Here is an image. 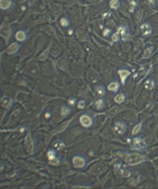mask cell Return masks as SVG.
Returning a JSON list of instances; mask_svg holds the SVG:
<instances>
[{"mask_svg":"<svg viewBox=\"0 0 158 189\" xmlns=\"http://www.w3.org/2000/svg\"><path fill=\"white\" fill-rule=\"evenodd\" d=\"M146 160V156L143 155L137 154V153H132V154H128L124 157V161L130 166L137 165L140 162H142Z\"/></svg>","mask_w":158,"mask_h":189,"instance_id":"1","label":"cell"},{"mask_svg":"<svg viewBox=\"0 0 158 189\" xmlns=\"http://www.w3.org/2000/svg\"><path fill=\"white\" fill-rule=\"evenodd\" d=\"M127 130V125L124 121L122 120H118L114 123L113 124V131L115 134H117L118 135H122L126 132Z\"/></svg>","mask_w":158,"mask_h":189,"instance_id":"2","label":"cell"},{"mask_svg":"<svg viewBox=\"0 0 158 189\" xmlns=\"http://www.w3.org/2000/svg\"><path fill=\"white\" fill-rule=\"evenodd\" d=\"M131 147L132 149L137 150H142L146 147V144L143 139H141L140 137H136L134 138L131 143Z\"/></svg>","mask_w":158,"mask_h":189,"instance_id":"3","label":"cell"},{"mask_svg":"<svg viewBox=\"0 0 158 189\" xmlns=\"http://www.w3.org/2000/svg\"><path fill=\"white\" fill-rule=\"evenodd\" d=\"M79 121L81 123V124L85 128L91 127L93 123V118L90 115H88V114H82V115H81V117H80V119H79Z\"/></svg>","mask_w":158,"mask_h":189,"instance_id":"4","label":"cell"},{"mask_svg":"<svg viewBox=\"0 0 158 189\" xmlns=\"http://www.w3.org/2000/svg\"><path fill=\"white\" fill-rule=\"evenodd\" d=\"M73 163L75 167L82 168L86 165V159L82 155H75L73 159Z\"/></svg>","mask_w":158,"mask_h":189,"instance_id":"5","label":"cell"},{"mask_svg":"<svg viewBox=\"0 0 158 189\" xmlns=\"http://www.w3.org/2000/svg\"><path fill=\"white\" fill-rule=\"evenodd\" d=\"M24 146H25L26 150L28 153H33L34 151V141L31 138V135H27L25 137V139H24Z\"/></svg>","mask_w":158,"mask_h":189,"instance_id":"6","label":"cell"},{"mask_svg":"<svg viewBox=\"0 0 158 189\" xmlns=\"http://www.w3.org/2000/svg\"><path fill=\"white\" fill-rule=\"evenodd\" d=\"M118 73H119V75H120V77L121 79L122 83L124 84L125 83L127 77L130 76V72L128 70H126V69H120V70H119Z\"/></svg>","mask_w":158,"mask_h":189,"instance_id":"7","label":"cell"},{"mask_svg":"<svg viewBox=\"0 0 158 189\" xmlns=\"http://www.w3.org/2000/svg\"><path fill=\"white\" fill-rule=\"evenodd\" d=\"M20 47V45H19L18 43H12L11 45L7 48L6 52L8 55H13L15 53H16L18 51V50Z\"/></svg>","mask_w":158,"mask_h":189,"instance_id":"8","label":"cell"},{"mask_svg":"<svg viewBox=\"0 0 158 189\" xmlns=\"http://www.w3.org/2000/svg\"><path fill=\"white\" fill-rule=\"evenodd\" d=\"M12 103H13L12 98H10L9 97H8V96H4L1 99V104L5 108H9L11 105H12Z\"/></svg>","mask_w":158,"mask_h":189,"instance_id":"9","label":"cell"},{"mask_svg":"<svg viewBox=\"0 0 158 189\" xmlns=\"http://www.w3.org/2000/svg\"><path fill=\"white\" fill-rule=\"evenodd\" d=\"M12 4V0H0V8L3 10H7L10 9Z\"/></svg>","mask_w":158,"mask_h":189,"instance_id":"10","label":"cell"},{"mask_svg":"<svg viewBox=\"0 0 158 189\" xmlns=\"http://www.w3.org/2000/svg\"><path fill=\"white\" fill-rule=\"evenodd\" d=\"M26 38H27L26 33L24 30H19L15 34V39L19 42H24L26 40Z\"/></svg>","mask_w":158,"mask_h":189,"instance_id":"11","label":"cell"},{"mask_svg":"<svg viewBox=\"0 0 158 189\" xmlns=\"http://www.w3.org/2000/svg\"><path fill=\"white\" fill-rule=\"evenodd\" d=\"M140 33L142 35H148L151 33V26L148 24H144L140 26Z\"/></svg>","mask_w":158,"mask_h":189,"instance_id":"12","label":"cell"},{"mask_svg":"<svg viewBox=\"0 0 158 189\" xmlns=\"http://www.w3.org/2000/svg\"><path fill=\"white\" fill-rule=\"evenodd\" d=\"M120 85L119 83V82H112V83H110L109 85H108V90H109V91L111 92H117L119 91V89H120Z\"/></svg>","mask_w":158,"mask_h":189,"instance_id":"13","label":"cell"},{"mask_svg":"<svg viewBox=\"0 0 158 189\" xmlns=\"http://www.w3.org/2000/svg\"><path fill=\"white\" fill-rule=\"evenodd\" d=\"M57 63H58V66L60 67L61 69H62V70H64V71H66V69H67V66H68V64H67V61H66V59H64V58H61V59L58 60Z\"/></svg>","mask_w":158,"mask_h":189,"instance_id":"14","label":"cell"},{"mask_svg":"<svg viewBox=\"0 0 158 189\" xmlns=\"http://www.w3.org/2000/svg\"><path fill=\"white\" fill-rule=\"evenodd\" d=\"M124 100H125V96L123 93H120V94H117L114 97V101L115 103H117L118 104H120V103H124Z\"/></svg>","mask_w":158,"mask_h":189,"instance_id":"15","label":"cell"},{"mask_svg":"<svg viewBox=\"0 0 158 189\" xmlns=\"http://www.w3.org/2000/svg\"><path fill=\"white\" fill-rule=\"evenodd\" d=\"M47 156H48L49 161H53L54 159L56 158V151L54 149H50L47 152Z\"/></svg>","mask_w":158,"mask_h":189,"instance_id":"16","label":"cell"},{"mask_svg":"<svg viewBox=\"0 0 158 189\" xmlns=\"http://www.w3.org/2000/svg\"><path fill=\"white\" fill-rule=\"evenodd\" d=\"M95 91L97 92V94H98L99 97L103 98L104 96L105 95V93H106V91H105V88L103 86H98L96 87V89Z\"/></svg>","mask_w":158,"mask_h":189,"instance_id":"17","label":"cell"},{"mask_svg":"<svg viewBox=\"0 0 158 189\" xmlns=\"http://www.w3.org/2000/svg\"><path fill=\"white\" fill-rule=\"evenodd\" d=\"M120 5V0H110L109 6H110V8H111V9H119Z\"/></svg>","mask_w":158,"mask_h":189,"instance_id":"18","label":"cell"},{"mask_svg":"<svg viewBox=\"0 0 158 189\" xmlns=\"http://www.w3.org/2000/svg\"><path fill=\"white\" fill-rule=\"evenodd\" d=\"M60 24L62 27L66 28V27H68L70 25V20H68L67 17H62L60 20Z\"/></svg>","mask_w":158,"mask_h":189,"instance_id":"19","label":"cell"},{"mask_svg":"<svg viewBox=\"0 0 158 189\" xmlns=\"http://www.w3.org/2000/svg\"><path fill=\"white\" fill-rule=\"evenodd\" d=\"M153 50H154V48L152 47V46H151V47H149V48H147V49H146L145 51H144L143 58H145V59L149 58V57L151 56L152 51H153Z\"/></svg>","mask_w":158,"mask_h":189,"instance_id":"20","label":"cell"},{"mask_svg":"<svg viewBox=\"0 0 158 189\" xmlns=\"http://www.w3.org/2000/svg\"><path fill=\"white\" fill-rule=\"evenodd\" d=\"M141 127H142V124H141V123H140V124H138L136 125H135L134 128H133V130H132V135H137V134L140 131Z\"/></svg>","mask_w":158,"mask_h":189,"instance_id":"21","label":"cell"},{"mask_svg":"<svg viewBox=\"0 0 158 189\" xmlns=\"http://www.w3.org/2000/svg\"><path fill=\"white\" fill-rule=\"evenodd\" d=\"M95 105H96V107H97V108H98V109L104 108V106H105L104 100V99H102V98H100V99L96 100Z\"/></svg>","mask_w":158,"mask_h":189,"instance_id":"22","label":"cell"},{"mask_svg":"<svg viewBox=\"0 0 158 189\" xmlns=\"http://www.w3.org/2000/svg\"><path fill=\"white\" fill-rule=\"evenodd\" d=\"M49 50H50V48H48V49H46V50L44 51V52L40 55V56L38 57V59L39 60H41V61H46V60L47 59V57H48V53H49Z\"/></svg>","mask_w":158,"mask_h":189,"instance_id":"23","label":"cell"},{"mask_svg":"<svg viewBox=\"0 0 158 189\" xmlns=\"http://www.w3.org/2000/svg\"><path fill=\"white\" fill-rule=\"evenodd\" d=\"M155 86V82L153 80H148L145 83V87L146 89H152Z\"/></svg>","mask_w":158,"mask_h":189,"instance_id":"24","label":"cell"},{"mask_svg":"<svg viewBox=\"0 0 158 189\" xmlns=\"http://www.w3.org/2000/svg\"><path fill=\"white\" fill-rule=\"evenodd\" d=\"M120 111V107H113V108H112L111 109H110V111L109 112V115L113 116V115H114V114H118Z\"/></svg>","mask_w":158,"mask_h":189,"instance_id":"25","label":"cell"},{"mask_svg":"<svg viewBox=\"0 0 158 189\" xmlns=\"http://www.w3.org/2000/svg\"><path fill=\"white\" fill-rule=\"evenodd\" d=\"M69 113H70V109H69L67 107L63 106L62 108V115L63 116H66Z\"/></svg>","mask_w":158,"mask_h":189,"instance_id":"26","label":"cell"},{"mask_svg":"<svg viewBox=\"0 0 158 189\" xmlns=\"http://www.w3.org/2000/svg\"><path fill=\"white\" fill-rule=\"evenodd\" d=\"M86 106V103L83 100H80L78 103H77V108H84Z\"/></svg>","mask_w":158,"mask_h":189,"instance_id":"27","label":"cell"},{"mask_svg":"<svg viewBox=\"0 0 158 189\" xmlns=\"http://www.w3.org/2000/svg\"><path fill=\"white\" fill-rule=\"evenodd\" d=\"M119 34H120V31H117L116 33H114L113 35H112V40L113 41H114V42H116V41H118L119 40Z\"/></svg>","mask_w":158,"mask_h":189,"instance_id":"28","label":"cell"},{"mask_svg":"<svg viewBox=\"0 0 158 189\" xmlns=\"http://www.w3.org/2000/svg\"><path fill=\"white\" fill-rule=\"evenodd\" d=\"M68 103L69 105H71V106H74L75 104L77 103V99L75 98H71L68 99Z\"/></svg>","mask_w":158,"mask_h":189,"instance_id":"29","label":"cell"},{"mask_svg":"<svg viewBox=\"0 0 158 189\" xmlns=\"http://www.w3.org/2000/svg\"><path fill=\"white\" fill-rule=\"evenodd\" d=\"M121 174H122V176L124 177H128L130 176V172L128 171H126V170H122Z\"/></svg>","mask_w":158,"mask_h":189,"instance_id":"30","label":"cell"},{"mask_svg":"<svg viewBox=\"0 0 158 189\" xmlns=\"http://www.w3.org/2000/svg\"><path fill=\"white\" fill-rule=\"evenodd\" d=\"M50 163H51V165L57 166V165H59V164H60V160L56 157V159H54L53 161H50Z\"/></svg>","mask_w":158,"mask_h":189,"instance_id":"31","label":"cell"},{"mask_svg":"<svg viewBox=\"0 0 158 189\" xmlns=\"http://www.w3.org/2000/svg\"><path fill=\"white\" fill-rule=\"evenodd\" d=\"M56 148H57L58 150H62V149H63V148H64L65 145L63 144L62 142H58V143L56 144Z\"/></svg>","mask_w":158,"mask_h":189,"instance_id":"32","label":"cell"}]
</instances>
